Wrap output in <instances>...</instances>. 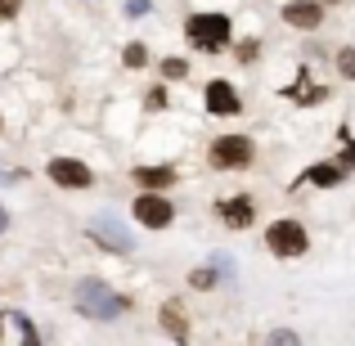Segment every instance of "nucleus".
Returning <instances> with one entry per match:
<instances>
[{
    "label": "nucleus",
    "mask_w": 355,
    "mask_h": 346,
    "mask_svg": "<svg viewBox=\"0 0 355 346\" xmlns=\"http://www.w3.org/2000/svg\"><path fill=\"white\" fill-rule=\"evenodd\" d=\"M77 306L86 320H117L130 302L121 293H113L108 284H99V279H86V284H77Z\"/></svg>",
    "instance_id": "obj_1"
},
{
    "label": "nucleus",
    "mask_w": 355,
    "mask_h": 346,
    "mask_svg": "<svg viewBox=\"0 0 355 346\" xmlns=\"http://www.w3.org/2000/svg\"><path fill=\"white\" fill-rule=\"evenodd\" d=\"M184 36H189L193 50L216 54V50H225V45H230V18L225 14H193L189 23H184Z\"/></svg>",
    "instance_id": "obj_2"
},
{
    "label": "nucleus",
    "mask_w": 355,
    "mask_h": 346,
    "mask_svg": "<svg viewBox=\"0 0 355 346\" xmlns=\"http://www.w3.org/2000/svg\"><path fill=\"white\" fill-rule=\"evenodd\" d=\"M266 248L275 252V257H302V252L311 248V239H306V230L297 225V220H275V225L266 230Z\"/></svg>",
    "instance_id": "obj_3"
},
{
    "label": "nucleus",
    "mask_w": 355,
    "mask_h": 346,
    "mask_svg": "<svg viewBox=\"0 0 355 346\" xmlns=\"http://www.w3.org/2000/svg\"><path fill=\"white\" fill-rule=\"evenodd\" d=\"M252 162V139L243 135H220L211 144V166H248Z\"/></svg>",
    "instance_id": "obj_4"
},
{
    "label": "nucleus",
    "mask_w": 355,
    "mask_h": 346,
    "mask_svg": "<svg viewBox=\"0 0 355 346\" xmlns=\"http://www.w3.org/2000/svg\"><path fill=\"white\" fill-rule=\"evenodd\" d=\"M50 180L63 184V189H86L95 175H90V166L77 162V157H54V162H50Z\"/></svg>",
    "instance_id": "obj_5"
},
{
    "label": "nucleus",
    "mask_w": 355,
    "mask_h": 346,
    "mask_svg": "<svg viewBox=\"0 0 355 346\" xmlns=\"http://www.w3.org/2000/svg\"><path fill=\"white\" fill-rule=\"evenodd\" d=\"M171 202L166 198H157V193H144V198H135V220L139 225H148V230H166L171 225Z\"/></svg>",
    "instance_id": "obj_6"
},
{
    "label": "nucleus",
    "mask_w": 355,
    "mask_h": 346,
    "mask_svg": "<svg viewBox=\"0 0 355 346\" xmlns=\"http://www.w3.org/2000/svg\"><path fill=\"white\" fill-rule=\"evenodd\" d=\"M202 99H207V113H216V117H234L239 113V95H234L230 81H211Z\"/></svg>",
    "instance_id": "obj_7"
},
{
    "label": "nucleus",
    "mask_w": 355,
    "mask_h": 346,
    "mask_svg": "<svg viewBox=\"0 0 355 346\" xmlns=\"http://www.w3.org/2000/svg\"><path fill=\"white\" fill-rule=\"evenodd\" d=\"M320 18H324V9L315 5V0H293V5H284V23L306 27V32H315V27H320Z\"/></svg>",
    "instance_id": "obj_8"
},
{
    "label": "nucleus",
    "mask_w": 355,
    "mask_h": 346,
    "mask_svg": "<svg viewBox=\"0 0 355 346\" xmlns=\"http://www.w3.org/2000/svg\"><path fill=\"white\" fill-rule=\"evenodd\" d=\"M90 234H95L99 243H108L113 252H130V234L117 225V220H108V216H99L95 225H90Z\"/></svg>",
    "instance_id": "obj_9"
},
{
    "label": "nucleus",
    "mask_w": 355,
    "mask_h": 346,
    "mask_svg": "<svg viewBox=\"0 0 355 346\" xmlns=\"http://www.w3.org/2000/svg\"><path fill=\"white\" fill-rule=\"evenodd\" d=\"M220 216L230 230H248L252 225V198H225L220 202Z\"/></svg>",
    "instance_id": "obj_10"
},
{
    "label": "nucleus",
    "mask_w": 355,
    "mask_h": 346,
    "mask_svg": "<svg viewBox=\"0 0 355 346\" xmlns=\"http://www.w3.org/2000/svg\"><path fill=\"white\" fill-rule=\"evenodd\" d=\"M171 180H175L171 166H135V184H144L148 193H153V189H166Z\"/></svg>",
    "instance_id": "obj_11"
},
{
    "label": "nucleus",
    "mask_w": 355,
    "mask_h": 346,
    "mask_svg": "<svg viewBox=\"0 0 355 346\" xmlns=\"http://www.w3.org/2000/svg\"><path fill=\"white\" fill-rule=\"evenodd\" d=\"M162 329L171 333L180 346H189V342H184V306H180V302H166V306H162Z\"/></svg>",
    "instance_id": "obj_12"
},
{
    "label": "nucleus",
    "mask_w": 355,
    "mask_h": 346,
    "mask_svg": "<svg viewBox=\"0 0 355 346\" xmlns=\"http://www.w3.org/2000/svg\"><path fill=\"white\" fill-rule=\"evenodd\" d=\"M288 95L302 99V104H320V99H324V86H311V81H306V72H302V77H297V86H288Z\"/></svg>",
    "instance_id": "obj_13"
},
{
    "label": "nucleus",
    "mask_w": 355,
    "mask_h": 346,
    "mask_svg": "<svg viewBox=\"0 0 355 346\" xmlns=\"http://www.w3.org/2000/svg\"><path fill=\"white\" fill-rule=\"evenodd\" d=\"M306 180H311V184H324V189H333V184L342 180V171H338V166H329V162H320V166H311V171H306Z\"/></svg>",
    "instance_id": "obj_14"
},
{
    "label": "nucleus",
    "mask_w": 355,
    "mask_h": 346,
    "mask_svg": "<svg viewBox=\"0 0 355 346\" xmlns=\"http://www.w3.org/2000/svg\"><path fill=\"white\" fill-rule=\"evenodd\" d=\"M144 59H148V54H144V45H126V50H121V63H126V68H144Z\"/></svg>",
    "instance_id": "obj_15"
},
{
    "label": "nucleus",
    "mask_w": 355,
    "mask_h": 346,
    "mask_svg": "<svg viewBox=\"0 0 355 346\" xmlns=\"http://www.w3.org/2000/svg\"><path fill=\"white\" fill-rule=\"evenodd\" d=\"M184 72H189V63H184V59H162V77L166 81H180Z\"/></svg>",
    "instance_id": "obj_16"
},
{
    "label": "nucleus",
    "mask_w": 355,
    "mask_h": 346,
    "mask_svg": "<svg viewBox=\"0 0 355 346\" xmlns=\"http://www.w3.org/2000/svg\"><path fill=\"white\" fill-rule=\"evenodd\" d=\"M189 284L207 293V288H216V270H193V275H189Z\"/></svg>",
    "instance_id": "obj_17"
},
{
    "label": "nucleus",
    "mask_w": 355,
    "mask_h": 346,
    "mask_svg": "<svg viewBox=\"0 0 355 346\" xmlns=\"http://www.w3.org/2000/svg\"><path fill=\"white\" fill-rule=\"evenodd\" d=\"M270 346H302V338H297L293 329H275L270 333Z\"/></svg>",
    "instance_id": "obj_18"
},
{
    "label": "nucleus",
    "mask_w": 355,
    "mask_h": 346,
    "mask_svg": "<svg viewBox=\"0 0 355 346\" xmlns=\"http://www.w3.org/2000/svg\"><path fill=\"white\" fill-rule=\"evenodd\" d=\"M338 68H342V77L355 81V50H342V54H338Z\"/></svg>",
    "instance_id": "obj_19"
},
{
    "label": "nucleus",
    "mask_w": 355,
    "mask_h": 346,
    "mask_svg": "<svg viewBox=\"0 0 355 346\" xmlns=\"http://www.w3.org/2000/svg\"><path fill=\"white\" fill-rule=\"evenodd\" d=\"M18 9H23V0H0V23H5V18H14Z\"/></svg>",
    "instance_id": "obj_20"
},
{
    "label": "nucleus",
    "mask_w": 355,
    "mask_h": 346,
    "mask_svg": "<svg viewBox=\"0 0 355 346\" xmlns=\"http://www.w3.org/2000/svg\"><path fill=\"white\" fill-rule=\"evenodd\" d=\"M126 14H148V0H126Z\"/></svg>",
    "instance_id": "obj_21"
},
{
    "label": "nucleus",
    "mask_w": 355,
    "mask_h": 346,
    "mask_svg": "<svg viewBox=\"0 0 355 346\" xmlns=\"http://www.w3.org/2000/svg\"><path fill=\"white\" fill-rule=\"evenodd\" d=\"M148 108H166V95H162V90H148Z\"/></svg>",
    "instance_id": "obj_22"
},
{
    "label": "nucleus",
    "mask_w": 355,
    "mask_h": 346,
    "mask_svg": "<svg viewBox=\"0 0 355 346\" xmlns=\"http://www.w3.org/2000/svg\"><path fill=\"white\" fill-rule=\"evenodd\" d=\"M18 180V171H9V166H0V184H14Z\"/></svg>",
    "instance_id": "obj_23"
},
{
    "label": "nucleus",
    "mask_w": 355,
    "mask_h": 346,
    "mask_svg": "<svg viewBox=\"0 0 355 346\" xmlns=\"http://www.w3.org/2000/svg\"><path fill=\"white\" fill-rule=\"evenodd\" d=\"M9 225V216H5V207H0V230H5Z\"/></svg>",
    "instance_id": "obj_24"
}]
</instances>
